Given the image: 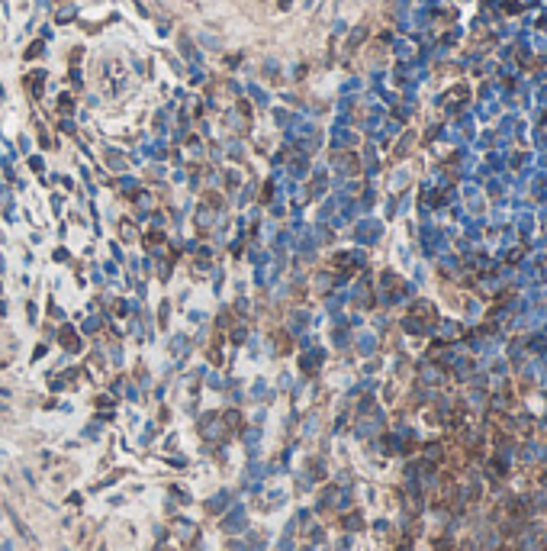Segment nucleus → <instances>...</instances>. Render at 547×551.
I'll return each mask as SVG.
<instances>
[{
    "label": "nucleus",
    "mask_w": 547,
    "mask_h": 551,
    "mask_svg": "<svg viewBox=\"0 0 547 551\" xmlns=\"http://www.w3.org/2000/svg\"><path fill=\"white\" fill-rule=\"evenodd\" d=\"M225 500H229V493H219L216 500H209V509H213V512H216V509H222V506H225Z\"/></svg>",
    "instance_id": "f257e3e1"
}]
</instances>
